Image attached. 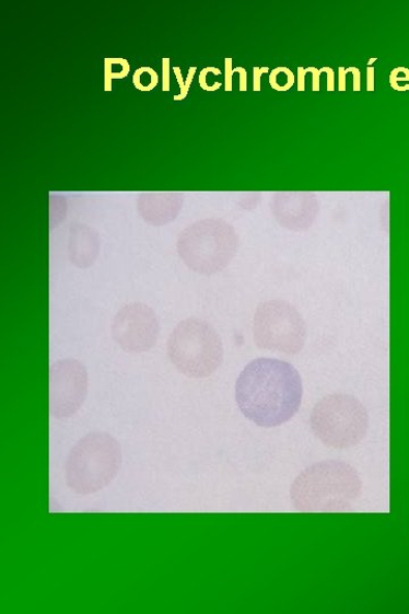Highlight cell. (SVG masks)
Returning a JSON list of instances; mask_svg holds the SVG:
<instances>
[{
  "mask_svg": "<svg viewBox=\"0 0 409 614\" xmlns=\"http://www.w3.org/2000/svg\"><path fill=\"white\" fill-rule=\"evenodd\" d=\"M303 383L294 366L270 358L252 361L236 384L242 414L262 428L282 426L300 412Z\"/></svg>",
  "mask_w": 409,
  "mask_h": 614,
  "instance_id": "1",
  "label": "cell"
},
{
  "mask_svg": "<svg viewBox=\"0 0 409 614\" xmlns=\"http://www.w3.org/2000/svg\"><path fill=\"white\" fill-rule=\"evenodd\" d=\"M362 480L352 465L324 461L308 467L291 485V502L304 513L346 512L359 499Z\"/></svg>",
  "mask_w": 409,
  "mask_h": 614,
  "instance_id": "2",
  "label": "cell"
},
{
  "mask_svg": "<svg viewBox=\"0 0 409 614\" xmlns=\"http://www.w3.org/2000/svg\"><path fill=\"white\" fill-rule=\"evenodd\" d=\"M121 463V447L114 437L105 432L86 435L68 456L67 484L75 494H95L119 474Z\"/></svg>",
  "mask_w": 409,
  "mask_h": 614,
  "instance_id": "3",
  "label": "cell"
},
{
  "mask_svg": "<svg viewBox=\"0 0 409 614\" xmlns=\"http://www.w3.org/2000/svg\"><path fill=\"white\" fill-rule=\"evenodd\" d=\"M172 364L190 378H208L222 364L223 343L208 321L190 317L174 328L167 340Z\"/></svg>",
  "mask_w": 409,
  "mask_h": 614,
  "instance_id": "4",
  "label": "cell"
},
{
  "mask_svg": "<svg viewBox=\"0 0 409 614\" xmlns=\"http://www.w3.org/2000/svg\"><path fill=\"white\" fill-rule=\"evenodd\" d=\"M311 427L318 440L329 448H354L367 433V409L355 396L331 394L314 406Z\"/></svg>",
  "mask_w": 409,
  "mask_h": 614,
  "instance_id": "5",
  "label": "cell"
},
{
  "mask_svg": "<svg viewBox=\"0 0 409 614\" xmlns=\"http://www.w3.org/2000/svg\"><path fill=\"white\" fill-rule=\"evenodd\" d=\"M253 335L260 349L276 350L287 356L302 352L307 327L302 314L290 303L273 300L260 303L254 315Z\"/></svg>",
  "mask_w": 409,
  "mask_h": 614,
  "instance_id": "6",
  "label": "cell"
},
{
  "mask_svg": "<svg viewBox=\"0 0 409 614\" xmlns=\"http://www.w3.org/2000/svg\"><path fill=\"white\" fill-rule=\"evenodd\" d=\"M236 250L232 231L220 222H201L183 233L179 253L186 265L200 275L222 271Z\"/></svg>",
  "mask_w": 409,
  "mask_h": 614,
  "instance_id": "7",
  "label": "cell"
},
{
  "mask_svg": "<svg viewBox=\"0 0 409 614\" xmlns=\"http://www.w3.org/2000/svg\"><path fill=\"white\" fill-rule=\"evenodd\" d=\"M87 394V372L78 360L67 359L49 368V413L61 420L74 416Z\"/></svg>",
  "mask_w": 409,
  "mask_h": 614,
  "instance_id": "8",
  "label": "cell"
},
{
  "mask_svg": "<svg viewBox=\"0 0 409 614\" xmlns=\"http://www.w3.org/2000/svg\"><path fill=\"white\" fill-rule=\"evenodd\" d=\"M110 331L114 340L125 352L143 354L155 346L160 323L151 306L131 303L116 313Z\"/></svg>",
  "mask_w": 409,
  "mask_h": 614,
  "instance_id": "9",
  "label": "cell"
},
{
  "mask_svg": "<svg viewBox=\"0 0 409 614\" xmlns=\"http://www.w3.org/2000/svg\"><path fill=\"white\" fill-rule=\"evenodd\" d=\"M398 81H409V70L406 68H397L392 72L390 84L398 92L409 91V84L405 86L398 85Z\"/></svg>",
  "mask_w": 409,
  "mask_h": 614,
  "instance_id": "10",
  "label": "cell"
},
{
  "mask_svg": "<svg viewBox=\"0 0 409 614\" xmlns=\"http://www.w3.org/2000/svg\"><path fill=\"white\" fill-rule=\"evenodd\" d=\"M209 72H213L215 76H220V74H221V71H220L219 69H217V68H207V69H203V70L200 72V76H199V84H200V86L202 88L203 91H207V92H215V91L219 90V88H221L222 84H221L220 82H217V83H214V85L210 86V85L207 83V77H208V73H209Z\"/></svg>",
  "mask_w": 409,
  "mask_h": 614,
  "instance_id": "11",
  "label": "cell"
},
{
  "mask_svg": "<svg viewBox=\"0 0 409 614\" xmlns=\"http://www.w3.org/2000/svg\"><path fill=\"white\" fill-rule=\"evenodd\" d=\"M236 73L232 69V60L231 58H225V91L232 92V76Z\"/></svg>",
  "mask_w": 409,
  "mask_h": 614,
  "instance_id": "12",
  "label": "cell"
},
{
  "mask_svg": "<svg viewBox=\"0 0 409 614\" xmlns=\"http://www.w3.org/2000/svg\"><path fill=\"white\" fill-rule=\"evenodd\" d=\"M196 70V68L189 70L188 78L185 81V91L180 95L174 96V101H183L187 97Z\"/></svg>",
  "mask_w": 409,
  "mask_h": 614,
  "instance_id": "13",
  "label": "cell"
},
{
  "mask_svg": "<svg viewBox=\"0 0 409 614\" xmlns=\"http://www.w3.org/2000/svg\"><path fill=\"white\" fill-rule=\"evenodd\" d=\"M270 71L269 68H255L254 69V92H260V78Z\"/></svg>",
  "mask_w": 409,
  "mask_h": 614,
  "instance_id": "14",
  "label": "cell"
},
{
  "mask_svg": "<svg viewBox=\"0 0 409 614\" xmlns=\"http://www.w3.org/2000/svg\"><path fill=\"white\" fill-rule=\"evenodd\" d=\"M163 91H170V60L164 58L163 60Z\"/></svg>",
  "mask_w": 409,
  "mask_h": 614,
  "instance_id": "15",
  "label": "cell"
},
{
  "mask_svg": "<svg viewBox=\"0 0 409 614\" xmlns=\"http://www.w3.org/2000/svg\"><path fill=\"white\" fill-rule=\"evenodd\" d=\"M352 72L354 74V91H361V72L358 68H348L346 73Z\"/></svg>",
  "mask_w": 409,
  "mask_h": 614,
  "instance_id": "16",
  "label": "cell"
},
{
  "mask_svg": "<svg viewBox=\"0 0 409 614\" xmlns=\"http://www.w3.org/2000/svg\"><path fill=\"white\" fill-rule=\"evenodd\" d=\"M320 73H328V92L335 91V71L331 68H323L319 70Z\"/></svg>",
  "mask_w": 409,
  "mask_h": 614,
  "instance_id": "17",
  "label": "cell"
},
{
  "mask_svg": "<svg viewBox=\"0 0 409 614\" xmlns=\"http://www.w3.org/2000/svg\"><path fill=\"white\" fill-rule=\"evenodd\" d=\"M307 71L313 74V92H318L319 91V77L323 73H320V71L317 70L316 68H308Z\"/></svg>",
  "mask_w": 409,
  "mask_h": 614,
  "instance_id": "18",
  "label": "cell"
},
{
  "mask_svg": "<svg viewBox=\"0 0 409 614\" xmlns=\"http://www.w3.org/2000/svg\"><path fill=\"white\" fill-rule=\"evenodd\" d=\"M233 71L241 74V92L247 91V71L244 68H236Z\"/></svg>",
  "mask_w": 409,
  "mask_h": 614,
  "instance_id": "19",
  "label": "cell"
},
{
  "mask_svg": "<svg viewBox=\"0 0 409 614\" xmlns=\"http://www.w3.org/2000/svg\"><path fill=\"white\" fill-rule=\"evenodd\" d=\"M307 73V69L299 68V92H305V77Z\"/></svg>",
  "mask_w": 409,
  "mask_h": 614,
  "instance_id": "20",
  "label": "cell"
},
{
  "mask_svg": "<svg viewBox=\"0 0 409 614\" xmlns=\"http://www.w3.org/2000/svg\"><path fill=\"white\" fill-rule=\"evenodd\" d=\"M346 76H347L346 69L339 68V85H338L339 92L346 91Z\"/></svg>",
  "mask_w": 409,
  "mask_h": 614,
  "instance_id": "21",
  "label": "cell"
},
{
  "mask_svg": "<svg viewBox=\"0 0 409 614\" xmlns=\"http://www.w3.org/2000/svg\"><path fill=\"white\" fill-rule=\"evenodd\" d=\"M367 91H374V69L367 68Z\"/></svg>",
  "mask_w": 409,
  "mask_h": 614,
  "instance_id": "22",
  "label": "cell"
},
{
  "mask_svg": "<svg viewBox=\"0 0 409 614\" xmlns=\"http://www.w3.org/2000/svg\"><path fill=\"white\" fill-rule=\"evenodd\" d=\"M173 71L175 73V77H177V80L180 84L182 93H183L185 91V81H184V78H183V72H182L180 68H173Z\"/></svg>",
  "mask_w": 409,
  "mask_h": 614,
  "instance_id": "23",
  "label": "cell"
},
{
  "mask_svg": "<svg viewBox=\"0 0 409 614\" xmlns=\"http://www.w3.org/2000/svg\"><path fill=\"white\" fill-rule=\"evenodd\" d=\"M377 60V58H371L370 62H369V68H371V66Z\"/></svg>",
  "mask_w": 409,
  "mask_h": 614,
  "instance_id": "24",
  "label": "cell"
}]
</instances>
